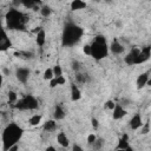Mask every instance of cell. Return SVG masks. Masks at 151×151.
I'll return each instance as SVG.
<instances>
[{"mask_svg": "<svg viewBox=\"0 0 151 151\" xmlns=\"http://www.w3.org/2000/svg\"><path fill=\"white\" fill-rule=\"evenodd\" d=\"M84 35V29L79 25L68 21L64 25L61 33V45L63 47H72L77 45Z\"/></svg>", "mask_w": 151, "mask_h": 151, "instance_id": "obj_1", "label": "cell"}, {"mask_svg": "<svg viewBox=\"0 0 151 151\" xmlns=\"http://www.w3.org/2000/svg\"><path fill=\"white\" fill-rule=\"evenodd\" d=\"M24 134V129L19 126L17 123H9L2 131L1 140H2V149L4 151L9 150V147L21 139Z\"/></svg>", "mask_w": 151, "mask_h": 151, "instance_id": "obj_2", "label": "cell"}, {"mask_svg": "<svg viewBox=\"0 0 151 151\" xmlns=\"http://www.w3.org/2000/svg\"><path fill=\"white\" fill-rule=\"evenodd\" d=\"M5 20H6V26L8 29L12 31H25L26 29V25L28 22V17L17 9V8H11L8 9V12L5 15Z\"/></svg>", "mask_w": 151, "mask_h": 151, "instance_id": "obj_3", "label": "cell"}, {"mask_svg": "<svg viewBox=\"0 0 151 151\" xmlns=\"http://www.w3.org/2000/svg\"><path fill=\"white\" fill-rule=\"evenodd\" d=\"M90 55L94 59V60H101L105 59L109 55V45H107V40L105 38V35L103 34H98L94 37L93 41L90 44Z\"/></svg>", "mask_w": 151, "mask_h": 151, "instance_id": "obj_4", "label": "cell"}, {"mask_svg": "<svg viewBox=\"0 0 151 151\" xmlns=\"http://www.w3.org/2000/svg\"><path fill=\"white\" fill-rule=\"evenodd\" d=\"M13 106L20 111H32L39 107V103H38V99L33 94H26L22 98L18 99Z\"/></svg>", "mask_w": 151, "mask_h": 151, "instance_id": "obj_5", "label": "cell"}, {"mask_svg": "<svg viewBox=\"0 0 151 151\" xmlns=\"http://www.w3.org/2000/svg\"><path fill=\"white\" fill-rule=\"evenodd\" d=\"M12 47V41L11 38L8 37L6 29L0 22V52H5Z\"/></svg>", "mask_w": 151, "mask_h": 151, "instance_id": "obj_6", "label": "cell"}, {"mask_svg": "<svg viewBox=\"0 0 151 151\" xmlns=\"http://www.w3.org/2000/svg\"><path fill=\"white\" fill-rule=\"evenodd\" d=\"M150 55H151V46L147 45V46H144L139 50V53H138V57H137V61H136V65H140V64H144L145 61H147L150 59Z\"/></svg>", "mask_w": 151, "mask_h": 151, "instance_id": "obj_7", "label": "cell"}, {"mask_svg": "<svg viewBox=\"0 0 151 151\" xmlns=\"http://www.w3.org/2000/svg\"><path fill=\"white\" fill-rule=\"evenodd\" d=\"M29 76H31V70L27 67H19L15 70V77L22 84L27 83V80L29 79Z\"/></svg>", "mask_w": 151, "mask_h": 151, "instance_id": "obj_8", "label": "cell"}, {"mask_svg": "<svg viewBox=\"0 0 151 151\" xmlns=\"http://www.w3.org/2000/svg\"><path fill=\"white\" fill-rule=\"evenodd\" d=\"M139 50H140V48H137V47L132 48V50L124 57V61H125V64H127V65H130V66L136 65V61H137V57H138Z\"/></svg>", "mask_w": 151, "mask_h": 151, "instance_id": "obj_9", "label": "cell"}, {"mask_svg": "<svg viewBox=\"0 0 151 151\" xmlns=\"http://www.w3.org/2000/svg\"><path fill=\"white\" fill-rule=\"evenodd\" d=\"M149 83H150V71H146V72H144V73H142V74L138 76L137 81H136V85H137V88L138 90H142Z\"/></svg>", "mask_w": 151, "mask_h": 151, "instance_id": "obj_10", "label": "cell"}, {"mask_svg": "<svg viewBox=\"0 0 151 151\" xmlns=\"http://www.w3.org/2000/svg\"><path fill=\"white\" fill-rule=\"evenodd\" d=\"M109 51H111V53H113L116 55H119L125 51V47L123 44H120V41L118 39H113V41L109 46Z\"/></svg>", "mask_w": 151, "mask_h": 151, "instance_id": "obj_11", "label": "cell"}, {"mask_svg": "<svg viewBox=\"0 0 151 151\" xmlns=\"http://www.w3.org/2000/svg\"><path fill=\"white\" fill-rule=\"evenodd\" d=\"M127 114L126 110L123 107L122 104H114V107L112 109V118L118 120V119H122L123 117H125Z\"/></svg>", "mask_w": 151, "mask_h": 151, "instance_id": "obj_12", "label": "cell"}, {"mask_svg": "<svg viewBox=\"0 0 151 151\" xmlns=\"http://www.w3.org/2000/svg\"><path fill=\"white\" fill-rule=\"evenodd\" d=\"M117 150H127V151H132L133 149L130 146L129 144V136L126 133H124L120 138H119V142H118V145L116 147Z\"/></svg>", "mask_w": 151, "mask_h": 151, "instance_id": "obj_13", "label": "cell"}, {"mask_svg": "<svg viewBox=\"0 0 151 151\" xmlns=\"http://www.w3.org/2000/svg\"><path fill=\"white\" fill-rule=\"evenodd\" d=\"M142 125H143V120H142L140 113H136L129 122V126L131 130H138V129H140Z\"/></svg>", "mask_w": 151, "mask_h": 151, "instance_id": "obj_14", "label": "cell"}, {"mask_svg": "<svg viewBox=\"0 0 151 151\" xmlns=\"http://www.w3.org/2000/svg\"><path fill=\"white\" fill-rule=\"evenodd\" d=\"M76 81L77 84H87L91 81V77L87 72H84V71H78L76 72Z\"/></svg>", "mask_w": 151, "mask_h": 151, "instance_id": "obj_15", "label": "cell"}, {"mask_svg": "<svg viewBox=\"0 0 151 151\" xmlns=\"http://www.w3.org/2000/svg\"><path fill=\"white\" fill-rule=\"evenodd\" d=\"M19 2L26 8H29V9L32 8L34 11H38L39 5L41 4V0H19Z\"/></svg>", "mask_w": 151, "mask_h": 151, "instance_id": "obj_16", "label": "cell"}, {"mask_svg": "<svg viewBox=\"0 0 151 151\" xmlns=\"http://www.w3.org/2000/svg\"><path fill=\"white\" fill-rule=\"evenodd\" d=\"M35 42L39 47H42L46 42V32L45 29L41 27L37 33H35Z\"/></svg>", "mask_w": 151, "mask_h": 151, "instance_id": "obj_17", "label": "cell"}, {"mask_svg": "<svg viewBox=\"0 0 151 151\" xmlns=\"http://www.w3.org/2000/svg\"><path fill=\"white\" fill-rule=\"evenodd\" d=\"M65 116H66V112H65L64 107H63L61 105L57 104V105L54 106V111H53V119H55V120H61V119L65 118Z\"/></svg>", "mask_w": 151, "mask_h": 151, "instance_id": "obj_18", "label": "cell"}, {"mask_svg": "<svg viewBox=\"0 0 151 151\" xmlns=\"http://www.w3.org/2000/svg\"><path fill=\"white\" fill-rule=\"evenodd\" d=\"M80 98H81V91H80V88L74 83L71 84V100L72 101H77Z\"/></svg>", "mask_w": 151, "mask_h": 151, "instance_id": "obj_19", "label": "cell"}, {"mask_svg": "<svg viewBox=\"0 0 151 151\" xmlns=\"http://www.w3.org/2000/svg\"><path fill=\"white\" fill-rule=\"evenodd\" d=\"M42 129L46 132H53V131H55L57 130V120L55 119H48V120H46L44 123V125H42Z\"/></svg>", "mask_w": 151, "mask_h": 151, "instance_id": "obj_20", "label": "cell"}, {"mask_svg": "<svg viewBox=\"0 0 151 151\" xmlns=\"http://www.w3.org/2000/svg\"><path fill=\"white\" fill-rule=\"evenodd\" d=\"M86 2L83 1V0H72L71 4H70V7H71V11H80V9H84L86 8Z\"/></svg>", "mask_w": 151, "mask_h": 151, "instance_id": "obj_21", "label": "cell"}, {"mask_svg": "<svg viewBox=\"0 0 151 151\" xmlns=\"http://www.w3.org/2000/svg\"><path fill=\"white\" fill-rule=\"evenodd\" d=\"M57 142H58L61 146H64V147H67V146L70 145V139H68V137L66 136L65 132H59V133L57 134Z\"/></svg>", "mask_w": 151, "mask_h": 151, "instance_id": "obj_22", "label": "cell"}, {"mask_svg": "<svg viewBox=\"0 0 151 151\" xmlns=\"http://www.w3.org/2000/svg\"><path fill=\"white\" fill-rule=\"evenodd\" d=\"M41 119H42V116H41V114H33V116L28 119V124H29L31 126H37V125L40 124Z\"/></svg>", "mask_w": 151, "mask_h": 151, "instance_id": "obj_23", "label": "cell"}, {"mask_svg": "<svg viewBox=\"0 0 151 151\" xmlns=\"http://www.w3.org/2000/svg\"><path fill=\"white\" fill-rule=\"evenodd\" d=\"M51 13H52V8H51L50 6H47V5H44V6L40 8V14H41L44 18L50 17Z\"/></svg>", "mask_w": 151, "mask_h": 151, "instance_id": "obj_24", "label": "cell"}, {"mask_svg": "<svg viewBox=\"0 0 151 151\" xmlns=\"http://www.w3.org/2000/svg\"><path fill=\"white\" fill-rule=\"evenodd\" d=\"M53 77H54V76H53V70H52L51 67H50V68H46V70L44 71V74H42L44 80H51Z\"/></svg>", "mask_w": 151, "mask_h": 151, "instance_id": "obj_25", "label": "cell"}, {"mask_svg": "<svg viewBox=\"0 0 151 151\" xmlns=\"http://www.w3.org/2000/svg\"><path fill=\"white\" fill-rule=\"evenodd\" d=\"M52 70H53V76H54V77L63 76V68H61V66H60L59 64H57L55 66H53Z\"/></svg>", "mask_w": 151, "mask_h": 151, "instance_id": "obj_26", "label": "cell"}, {"mask_svg": "<svg viewBox=\"0 0 151 151\" xmlns=\"http://www.w3.org/2000/svg\"><path fill=\"white\" fill-rule=\"evenodd\" d=\"M103 144H104V140H103L101 138H97V139L93 142V144H92V147H93L94 150H99V149H101Z\"/></svg>", "mask_w": 151, "mask_h": 151, "instance_id": "obj_27", "label": "cell"}, {"mask_svg": "<svg viewBox=\"0 0 151 151\" xmlns=\"http://www.w3.org/2000/svg\"><path fill=\"white\" fill-rule=\"evenodd\" d=\"M7 97H8V103H15L18 100V96L14 91H9L7 93Z\"/></svg>", "mask_w": 151, "mask_h": 151, "instance_id": "obj_28", "label": "cell"}, {"mask_svg": "<svg viewBox=\"0 0 151 151\" xmlns=\"http://www.w3.org/2000/svg\"><path fill=\"white\" fill-rule=\"evenodd\" d=\"M15 55H18L20 58H32L33 53L32 52H22V51H19V52H15Z\"/></svg>", "mask_w": 151, "mask_h": 151, "instance_id": "obj_29", "label": "cell"}, {"mask_svg": "<svg viewBox=\"0 0 151 151\" xmlns=\"http://www.w3.org/2000/svg\"><path fill=\"white\" fill-rule=\"evenodd\" d=\"M72 70H73L74 72L80 71V70H81V64H80L78 60H73V61H72Z\"/></svg>", "mask_w": 151, "mask_h": 151, "instance_id": "obj_30", "label": "cell"}, {"mask_svg": "<svg viewBox=\"0 0 151 151\" xmlns=\"http://www.w3.org/2000/svg\"><path fill=\"white\" fill-rule=\"evenodd\" d=\"M140 127H142V132H140L142 134H147L150 132V124H149V122H146L145 124H143Z\"/></svg>", "mask_w": 151, "mask_h": 151, "instance_id": "obj_31", "label": "cell"}, {"mask_svg": "<svg viewBox=\"0 0 151 151\" xmlns=\"http://www.w3.org/2000/svg\"><path fill=\"white\" fill-rule=\"evenodd\" d=\"M96 139H97V136H96L94 133H90V134L87 136V143H88V145H92Z\"/></svg>", "mask_w": 151, "mask_h": 151, "instance_id": "obj_32", "label": "cell"}, {"mask_svg": "<svg viewBox=\"0 0 151 151\" xmlns=\"http://www.w3.org/2000/svg\"><path fill=\"white\" fill-rule=\"evenodd\" d=\"M54 78H55V80H57L58 86H59V85H64V84L66 83V79L64 78V76H59V77H54Z\"/></svg>", "mask_w": 151, "mask_h": 151, "instance_id": "obj_33", "label": "cell"}, {"mask_svg": "<svg viewBox=\"0 0 151 151\" xmlns=\"http://www.w3.org/2000/svg\"><path fill=\"white\" fill-rule=\"evenodd\" d=\"M114 104H116V103H114L113 100H107V101L105 103V106H106L109 110H112V109L114 107Z\"/></svg>", "mask_w": 151, "mask_h": 151, "instance_id": "obj_34", "label": "cell"}, {"mask_svg": "<svg viewBox=\"0 0 151 151\" xmlns=\"http://www.w3.org/2000/svg\"><path fill=\"white\" fill-rule=\"evenodd\" d=\"M91 123H92V126H93V129H94V130H97V129H98V126H99V123H98V119L93 117V118L91 119Z\"/></svg>", "mask_w": 151, "mask_h": 151, "instance_id": "obj_35", "label": "cell"}, {"mask_svg": "<svg viewBox=\"0 0 151 151\" xmlns=\"http://www.w3.org/2000/svg\"><path fill=\"white\" fill-rule=\"evenodd\" d=\"M48 81H50V87H51V88H53V87H57V86H58L57 80H55V78H54V77H53L51 80H48Z\"/></svg>", "mask_w": 151, "mask_h": 151, "instance_id": "obj_36", "label": "cell"}, {"mask_svg": "<svg viewBox=\"0 0 151 151\" xmlns=\"http://www.w3.org/2000/svg\"><path fill=\"white\" fill-rule=\"evenodd\" d=\"M83 51H84V53H85V54H87V55H90V52H91V50H90V44H86V45L84 46V48H83Z\"/></svg>", "mask_w": 151, "mask_h": 151, "instance_id": "obj_37", "label": "cell"}, {"mask_svg": "<svg viewBox=\"0 0 151 151\" xmlns=\"http://www.w3.org/2000/svg\"><path fill=\"white\" fill-rule=\"evenodd\" d=\"M73 150H79V151H83V147L78 146V145H73Z\"/></svg>", "mask_w": 151, "mask_h": 151, "instance_id": "obj_38", "label": "cell"}, {"mask_svg": "<svg viewBox=\"0 0 151 151\" xmlns=\"http://www.w3.org/2000/svg\"><path fill=\"white\" fill-rule=\"evenodd\" d=\"M2 83H4V76L0 73V87L2 86Z\"/></svg>", "mask_w": 151, "mask_h": 151, "instance_id": "obj_39", "label": "cell"}, {"mask_svg": "<svg viewBox=\"0 0 151 151\" xmlns=\"http://www.w3.org/2000/svg\"><path fill=\"white\" fill-rule=\"evenodd\" d=\"M46 150H55V149H54V147H53V146H48V147H47V149H46Z\"/></svg>", "mask_w": 151, "mask_h": 151, "instance_id": "obj_40", "label": "cell"}, {"mask_svg": "<svg viewBox=\"0 0 151 151\" xmlns=\"http://www.w3.org/2000/svg\"><path fill=\"white\" fill-rule=\"evenodd\" d=\"M96 1H99V0H96Z\"/></svg>", "mask_w": 151, "mask_h": 151, "instance_id": "obj_41", "label": "cell"}]
</instances>
